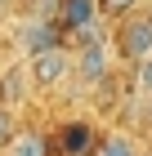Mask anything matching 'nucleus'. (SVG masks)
Masks as SVG:
<instances>
[{"label":"nucleus","mask_w":152,"mask_h":156,"mask_svg":"<svg viewBox=\"0 0 152 156\" xmlns=\"http://www.w3.org/2000/svg\"><path fill=\"white\" fill-rule=\"evenodd\" d=\"M67 76H72V49L67 45H54V49H45V54H32V58H27V80H32V89H58Z\"/></svg>","instance_id":"nucleus-1"},{"label":"nucleus","mask_w":152,"mask_h":156,"mask_svg":"<svg viewBox=\"0 0 152 156\" xmlns=\"http://www.w3.org/2000/svg\"><path fill=\"white\" fill-rule=\"evenodd\" d=\"M117 54L125 62H139V58L152 54V13L134 9V13L121 18V27H117Z\"/></svg>","instance_id":"nucleus-2"},{"label":"nucleus","mask_w":152,"mask_h":156,"mask_svg":"<svg viewBox=\"0 0 152 156\" xmlns=\"http://www.w3.org/2000/svg\"><path fill=\"white\" fill-rule=\"evenodd\" d=\"M72 76H81L85 85H103L107 76H112V45H107V40L76 45V54H72Z\"/></svg>","instance_id":"nucleus-3"},{"label":"nucleus","mask_w":152,"mask_h":156,"mask_svg":"<svg viewBox=\"0 0 152 156\" xmlns=\"http://www.w3.org/2000/svg\"><path fill=\"white\" fill-rule=\"evenodd\" d=\"M18 45H23V54L32 58V54H45V49L63 45V27L54 23V18H32V23H23V36H18Z\"/></svg>","instance_id":"nucleus-4"},{"label":"nucleus","mask_w":152,"mask_h":156,"mask_svg":"<svg viewBox=\"0 0 152 156\" xmlns=\"http://www.w3.org/2000/svg\"><path fill=\"white\" fill-rule=\"evenodd\" d=\"M103 18L98 13V0H58V13H54V23L63 27V31H85V27H94Z\"/></svg>","instance_id":"nucleus-5"},{"label":"nucleus","mask_w":152,"mask_h":156,"mask_svg":"<svg viewBox=\"0 0 152 156\" xmlns=\"http://www.w3.org/2000/svg\"><path fill=\"white\" fill-rule=\"evenodd\" d=\"M32 94V80H27V67H5L0 72V107H23V98Z\"/></svg>","instance_id":"nucleus-6"},{"label":"nucleus","mask_w":152,"mask_h":156,"mask_svg":"<svg viewBox=\"0 0 152 156\" xmlns=\"http://www.w3.org/2000/svg\"><path fill=\"white\" fill-rule=\"evenodd\" d=\"M49 147H54V143H49L40 129H18V134H13V143L5 147L0 156H49Z\"/></svg>","instance_id":"nucleus-7"},{"label":"nucleus","mask_w":152,"mask_h":156,"mask_svg":"<svg viewBox=\"0 0 152 156\" xmlns=\"http://www.w3.org/2000/svg\"><path fill=\"white\" fill-rule=\"evenodd\" d=\"M58 138H63V152L67 156H90L94 152V129H85V125H67Z\"/></svg>","instance_id":"nucleus-8"},{"label":"nucleus","mask_w":152,"mask_h":156,"mask_svg":"<svg viewBox=\"0 0 152 156\" xmlns=\"http://www.w3.org/2000/svg\"><path fill=\"white\" fill-rule=\"evenodd\" d=\"M90 156H139V143H134L130 134H107V138L94 143Z\"/></svg>","instance_id":"nucleus-9"},{"label":"nucleus","mask_w":152,"mask_h":156,"mask_svg":"<svg viewBox=\"0 0 152 156\" xmlns=\"http://www.w3.org/2000/svg\"><path fill=\"white\" fill-rule=\"evenodd\" d=\"M134 89H139V98H152V54L134 62Z\"/></svg>","instance_id":"nucleus-10"},{"label":"nucleus","mask_w":152,"mask_h":156,"mask_svg":"<svg viewBox=\"0 0 152 156\" xmlns=\"http://www.w3.org/2000/svg\"><path fill=\"white\" fill-rule=\"evenodd\" d=\"M143 0H98V13L103 18H125V13H134Z\"/></svg>","instance_id":"nucleus-11"},{"label":"nucleus","mask_w":152,"mask_h":156,"mask_svg":"<svg viewBox=\"0 0 152 156\" xmlns=\"http://www.w3.org/2000/svg\"><path fill=\"white\" fill-rule=\"evenodd\" d=\"M13 134H18V120H13V112H9V107H0V152L13 143Z\"/></svg>","instance_id":"nucleus-12"},{"label":"nucleus","mask_w":152,"mask_h":156,"mask_svg":"<svg viewBox=\"0 0 152 156\" xmlns=\"http://www.w3.org/2000/svg\"><path fill=\"white\" fill-rule=\"evenodd\" d=\"M143 103H148V112H143V116H148V125H152V98H143Z\"/></svg>","instance_id":"nucleus-13"},{"label":"nucleus","mask_w":152,"mask_h":156,"mask_svg":"<svg viewBox=\"0 0 152 156\" xmlns=\"http://www.w3.org/2000/svg\"><path fill=\"white\" fill-rule=\"evenodd\" d=\"M9 5H13V0H0V13H5V9H9Z\"/></svg>","instance_id":"nucleus-14"},{"label":"nucleus","mask_w":152,"mask_h":156,"mask_svg":"<svg viewBox=\"0 0 152 156\" xmlns=\"http://www.w3.org/2000/svg\"><path fill=\"white\" fill-rule=\"evenodd\" d=\"M139 156H143V152H139Z\"/></svg>","instance_id":"nucleus-15"}]
</instances>
